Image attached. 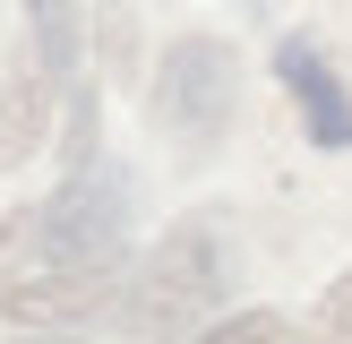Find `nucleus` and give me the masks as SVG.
<instances>
[{
  "mask_svg": "<svg viewBox=\"0 0 352 344\" xmlns=\"http://www.w3.org/2000/svg\"><path fill=\"white\" fill-rule=\"evenodd\" d=\"M309 336H318V344H352V267L318 292V319H309Z\"/></svg>",
  "mask_w": 352,
  "mask_h": 344,
  "instance_id": "nucleus-9",
  "label": "nucleus"
},
{
  "mask_svg": "<svg viewBox=\"0 0 352 344\" xmlns=\"http://www.w3.org/2000/svg\"><path fill=\"white\" fill-rule=\"evenodd\" d=\"M275 69H284V86H292V103H301L309 138H318L327 155H344V147H352V95H344L336 61H327V52L309 43V34H292V43L275 52Z\"/></svg>",
  "mask_w": 352,
  "mask_h": 344,
  "instance_id": "nucleus-5",
  "label": "nucleus"
},
{
  "mask_svg": "<svg viewBox=\"0 0 352 344\" xmlns=\"http://www.w3.org/2000/svg\"><path fill=\"white\" fill-rule=\"evenodd\" d=\"M232 292V241L223 224L189 215L155 241L146 258L129 267V292H120V336L129 344H189L198 319Z\"/></svg>",
  "mask_w": 352,
  "mask_h": 344,
  "instance_id": "nucleus-1",
  "label": "nucleus"
},
{
  "mask_svg": "<svg viewBox=\"0 0 352 344\" xmlns=\"http://www.w3.org/2000/svg\"><path fill=\"white\" fill-rule=\"evenodd\" d=\"M232 95H241V61H232V43H215V34H181V43L164 52V69H155V120L181 129L189 147L223 138Z\"/></svg>",
  "mask_w": 352,
  "mask_h": 344,
  "instance_id": "nucleus-3",
  "label": "nucleus"
},
{
  "mask_svg": "<svg viewBox=\"0 0 352 344\" xmlns=\"http://www.w3.org/2000/svg\"><path fill=\"white\" fill-rule=\"evenodd\" d=\"M120 292H129V258H95V267H34L0 310L17 327H86L95 310H120Z\"/></svg>",
  "mask_w": 352,
  "mask_h": 344,
  "instance_id": "nucleus-4",
  "label": "nucleus"
},
{
  "mask_svg": "<svg viewBox=\"0 0 352 344\" xmlns=\"http://www.w3.org/2000/svg\"><path fill=\"white\" fill-rule=\"evenodd\" d=\"M34 267H43V206H17V215L0 224V301H9Z\"/></svg>",
  "mask_w": 352,
  "mask_h": 344,
  "instance_id": "nucleus-7",
  "label": "nucleus"
},
{
  "mask_svg": "<svg viewBox=\"0 0 352 344\" xmlns=\"http://www.w3.org/2000/svg\"><path fill=\"white\" fill-rule=\"evenodd\" d=\"M129 206H138V181L120 164H103V155L78 164L43 198V267H95V258H120Z\"/></svg>",
  "mask_w": 352,
  "mask_h": 344,
  "instance_id": "nucleus-2",
  "label": "nucleus"
},
{
  "mask_svg": "<svg viewBox=\"0 0 352 344\" xmlns=\"http://www.w3.org/2000/svg\"><path fill=\"white\" fill-rule=\"evenodd\" d=\"M52 103H60V78H52L43 61H26V69H17V86H9V103H0V164H26V155L43 147Z\"/></svg>",
  "mask_w": 352,
  "mask_h": 344,
  "instance_id": "nucleus-6",
  "label": "nucleus"
},
{
  "mask_svg": "<svg viewBox=\"0 0 352 344\" xmlns=\"http://www.w3.org/2000/svg\"><path fill=\"white\" fill-rule=\"evenodd\" d=\"M189 344H292V319H284V310H241V319L198 327Z\"/></svg>",
  "mask_w": 352,
  "mask_h": 344,
  "instance_id": "nucleus-8",
  "label": "nucleus"
}]
</instances>
